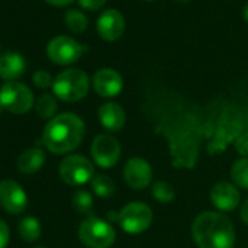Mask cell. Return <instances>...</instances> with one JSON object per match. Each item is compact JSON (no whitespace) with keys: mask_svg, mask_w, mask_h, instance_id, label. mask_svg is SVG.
Listing matches in <instances>:
<instances>
[{"mask_svg":"<svg viewBox=\"0 0 248 248\" xmlns=\"http://www.w3.org/2000/svg\"><path fill=\"white\" fill-rule=\"evenodd\" d=\"M53 92L64 102H78L89 91V78L80 69H66L60 72L53 82Z\"/></svg>","mask_w":248,"mask_h":248,"instance_id":"3","label":"cell"},{"mask_svg":"<svg viewBox=\"0 0 248 248\" xmlns=\"http://www.w3.org/2000/svg\"><path fill=\"white\" fill-rule=\"evenodd\" d=\"M231 178L232 181L241 187L248 190V158L238 159L231 170Z\"/></svg>","mask_w":248,"mask_h":248,"instance_id":"21","label":"cell"},{"mask_svg":"<svg viewBox=\"0 0 248 248\" xmlns=\"http://www.w3.org/2000/svg\"><path fill=\"white\" fill-rule=\"evenodd\" d=\"M0 206L11 215H19L28 207V196L24 187L14 180L0 181Z\"/></svg>","mask_w":248,"mask_h":248,"instance_id":"9","label":"cell"},{"mask_svg":"<svg viewBox=\"0 0 248 248\" xmlns=\"http://www.w3.org/2000/svg\"><path fill=\"white\" fill-rule=\"evenodd\" d=\"M92 190L99 197H111L115 193V184L107 175H96L92 178Z\"/></svg>","mask_w":248,"mask_h":248,"instance_id":"22","label":"cell"},{"mask_svg":"<svg viewBox=\"0 0 248 248\" xmlns=\"http://www.w3.org/2000/svg\"><path fill=\"white\" fill-rule=\"evenodd\" d=\"M72 204H73V207H75V210L78 213L89 215L92 212V207H93V200H92V196L88 191L78 190L72 196Z\"/></svg>","mask_w":248,"mask_h":248,"instance_id":"23","label":"cell"},{"mask_svg":"<svg viewBox=\"0 0 248 248\" xmlns=\"http://www.w3.org/2000/svg\"><path fill=\"white\" fill-rule=\"evenodd\" d=\"M85 136V124L76 114L63 112L51 118L43 133L44 146L56 155L76 149Z\"/></svg>","mask_w":248,"mask_h":248,"instance_id":"1","label":"cell"},{"mask_svg":"<svg viewBox=\"0 0 248 248\" xmlns=\"http://www.w3.org/2000/svg\"><path fill=\"white\" fill-rule=\"evenodd\" d=\"M79 238L89 248H109L115 241V231L108 222L89 216L79 226Z\"/></svg>","mask_w":248,"mask_h":248,"instance_id":"4","label":"cell"},{"mask_svg":"<svg viewBox=\"0 0 248 248\" xmlns=\"http://www.w3.org/2000/svg\"><path fill=\"white\" fill-rule=\"evenodd\" d=\"M0 104L12 114H25L34 105V93L25 83L6 82L0 88Z\"/></svg>","mask_w":248,"mask_h":248,"instance_id":"5","label":"cell"},{"mask_svg":"<svg viewBox=\"0 0 248 248\" xmlns=\"http://www.w3.org/2000/svg\"><path fill=\"white\" fill-rule=\"evenodd\" d=\"M93 91L104 98L117 96L123 89V78L114 69H99L92 78Z\"/></svg>","mask_w":248,"mask_h":248,"instance_id":"13","label":"cell"},{"mask_svg":"<svg viewBox=\"0 0 248 248\" xmlns=\"http://www.w3.org/2000/svg\"><path fill=\"white\" fill-rule=\"evenodd\" d=\"M0 57H2V48H0Z\"/></svg>","mask_w":248,"mask_h":248,"instance_id":"33","label":"cell"},{"mask_svg":"<svg viewBox=\"0 0 248 248\" xmlns=\"http://www.w3.org/2000/svg\"><path fill=\"white\" fill-rule=\"evenodd\" d=\"M18 233L19 236L27 242H34L41 235V225L40 220L34 216L24 217L18 225Z\"/></svg>","mask_w":248,"mask_h":248,"instance_id":"18","label":"cell"},{"mask_svg":"<svg viewBox=\"0 0 248 248\" xmlns=\"http://www.w3.org/2000/svg\"><path fill=\"white\" fill-rule=\"evenodd\" d=\"M175 2H178V3H187V2H190V0H175Z\"/></svg>","mask_w":248,"mask_h":248,"instance_id":"31","label":"cell"},{"mask_svg":"<svg viewBox=\"0 0 248 248\" xmlns=\"http://www.w3.org/2000/svg\"><path fill=\"white\" fill-rule=\"evenodd\" d=\"M35 248H44V247H35Z\"/></svg>","mask_w":248,"mask_h":248,"instance_id":"35","label":"cell"},{"mask_svg":"<svg viewBox=\"0 0 248 248\" xmlns=\"http://www.w3.org/2000/svg\"><path fill=\"white\" fill-rule=\"evenodd\" d=\"M46 162V154L40 148H31L24 151L18 158V170L24 174H35L43 168Z\"/></svg>","mask_w":248,"mask_h":248,"instance_id":"17","label":"cell"},{"mask_svg":"<svg viewBox=\"0 0 248 248\" xmlns=\"http://www.w3.org/2000/svg\"><path fill=\"white\" fill-rule=\"evenodd\" d=\"M152 194L159 203H171L175 199V190L165 181H156L152 186Z\"/></svg>","mask_w":248,"mask_h":248,"instance_id":"24","label":"cell"},{"mask_svg":"<svg viewBox=\"0 0 248 248\" xmlns=\"http://www.w3.org/2000/svg\"><path fill=\"white\" fill-rule=\"evenodd\" d=\"M123 175L127 186H130L135 190H143L152 181V168L145 159L132 158L124 167Z\"/></svg>","mask_w":248,"mask_h":248,"instance_id":"12","label":"cell"},{"mask_svg":"<svg viewBox=\"0 0 248 248\" xmlns=\"http://www.w3.org/2000/svg\"><path fill=\"white\" fill-rule=\"evenodd\" d=\"M9 238H11L9 226L3 219H0V248H6L8 247Z\"/></svg>","mask_w":248,"mask_h":248,"instance_id":"27","label":"cell"},{"mask_svg":"<svg viewBox=\"0 0 248 248\" xmlns=\"http://www.w3.org/2000/svg\"><path fill=\"white\" fill-rule=\"evenodd\" d=\"M121 148L118 142L108 135H99L93 139L91 155L96 165L101 168H112L120 159Z\"/></svg>","mask_w":248,"mask_h":248,"instance_id":"10","label":"cell"},{"mask_svg":"<svg viewBox=\"0 0 248 248\" xmlns=\"http://www.w3.org/2000/svg\"><path fill=\"white\" fill-rule=\"evenodd\" d=\"M194 242L200 248H232L235 229L232 222L217 212H203L191 226Z\"/></svg>","mask_w":248,"mask_h":248,"instance_id":"2","label":"cell"},{"mask_svg":"<svg viewBox=\"0 0 248 248\" xmlns=\"http://www.w3.org/2000/svg\"><path fill=\"white\" fill-rule=\"evenodd\" d=\"M48 5L56 6V8H66L73 3V0H44Z\"/></svg>","mask_w":248,"mask_h":248,"instance_id":"28","label":"cell"},{"mask_svg":"<svg viewBox=\"0 0 248 248\" xmlns=\"http://www.w3.org/2000/svg\"><path fill=\"white\" fill-rule=\"evenodd\" d=\"M2 112H3V107H2V104H0V115H2Z\"/></svg>","mask_w":248,"mask_h":248,"instance_id":"32","label":"cell"},{"mask_svg":"<svg viewBox=\"0 0 248 248\" xmlns=\"http://www.w3.org/2000/svg\"><path fill=\"white\" fill-rule=\"evenodd\" d=\"M27 69V62L22 54L16 51H8L0 57V79L6 82L16 80L24 75Z\"/></svg>","mask_w":248,"mask_h":248,"instance_id":"15","label":"cell"},{"mask_svg":"<svg viewBox=\"0 0 248 248\" xmlns=\"http://www.w3.org/2000/svg\"><path fill=\"white\" fill-rule=\"evenodd\" d=\"M46 51H47V57L54 64L70 66L82 57L85 47L79 44L76 40H73L72 37L57 35L48 41Z\"/></svg>","mask_w":248,"mask_h":248,"instance_id":"6","label":"cell"},{"mask_svg":"<svg viewBox=\"0 0 248 248\" xmlns=\"http://www.w3.org/2000/svg\"><path fill=\"white\" fill-rule=\"evenodd\" d=\"M32 82L37 88L40 89H47L50 86H53V76L47 72V70H37L34 75H32Z\"/></svg>","mask_w":248,"mask_h":248,"instance_id":"25","label":"cell"},{"mask_svg":"<svg viewBox=\"0 0 248 248\" xmlns=\"http://www.w3.org/2000/svg\"><path fill=\"white\" fill-rule=\"evenodd\" d=\"M37 114L40 118L43 120H51L54 112L57 111V101L53 95L50 93H44L38 98L37 101Z\"/></svg>","mask_w":248,"mask_h":248,"instance_id":"20","label":"cell"},{"mask_svg":"<svg viewBox=\"0 0 248 248\" xmlns=\"http://www.w3.org/2000/svg\"><path fill=\"white\" fill-rule=\"evenodd\" d=\"M60 178L69 186H83L93 178V165L92 162L80 155L66 156L59 168Z\"/></svg>","mask_w":248,"mask_h":248,"instance_id":"7","label":"cell"},{"mask_svg":"<svg viewBox=\"0 0 248 248\" xmlns=\"http://www.w3.org/2000/svg\"><path fill=\"white\" fill-rule=\"evenodd\" d=\"M64 22L73 34H83L89 25L86 15L78 9H69L64 15Z\"/></svg>","mask_w":248,"mask_h":248,"instance_id":"19","label":"cell"},{"mask_svg":"<svg viewBox=\"0 0 248 248\" xmlns=\"http://www.w3.org/2000/svg\"><path fill=\"white\" fill-rule=\"evenodd\" d=\"M242 18L245 22H248V3L242 8Z\"/></svg>","mask_w":248,"mask_h":248,"instance_id":"30","label":"cell"},{"mask_svg":"<svg viewBox=\"0 0 248 248\" xmlns=\"http://www.w3.org/2000/svg\"><path fill=\"white\" fill-rule=\"evenodd\" d=\"M241 219L244 220V223L248 225V199L244 202V204L241 207Z\"/></svg>","mask_w":248,"mask_h":248,"instance_id":"29","label":"cell"},{"mask_svg":"<svg viewBox=\"0 0 248 248\" xmlns=\"http://www.w3.org/2000/svg\"><path fill=\"white\" fill-rule=\"evenodd\" d=\"M152 210L145 203H129L118 213V223L127 233H140L152 223Z\"/></svg>","mask_w":248,"mask_h":248,"instance_id":"8","label":"cell"},{"mask_svg":"<svg viewBox=\"0 0 248 248\" xmlns=\"http://www.w3.org/2000/svg\"><path fill=\"white\" fill-rule=\"evenodd\" d=\"M124 30H126V21H124V16L115 9L104 11L96 21L98 35L108 43L117 41L124 34Z\"/></svg>","mask_w":248,"mask_h":248,"instance_id":"11","label":"cell"},{"mask_svg":"<svg viewBox=\"0 0 248 248\" xmlns=\"http://www.w3.org/2000/svg\"><path fill=\"white\" fill-rule=\"evenodd\" d=\"M210 200L219 210L229 212L238 206L239 191L235 188V186H232L226 181H220L213 186V188L210 191Z\"/></svg>","mask_w":248,"mask_h":248,"instance_id":"14","label":"cell"},{"mask_svg":"<svg viewBox=\"0 0 248 248\" xmlns=\"http://www.w3.org/2000/svg\"><path fill=\"white\" fill-rule=\"evenodd\" d=\"M78 3L82 9L89 11V12H95V11H99L101 8L105 6L107 0H78Z\"/></svg>","mask_w":248,"mask_h":248,"instance_id":"26","label":"cell"},{"mask_svg":"<svg viewBox=\"0 0 248 248\" xmlns=\"http://www.w3.org/2000/svg\"><path fill=\"white\" fill-rule=\"evenodd\" d=\"M98 115L102 126L111 132H120L124 126V121H126V112L121 105L115 102H107L101 105Z\"/></svg>","mask_w":248,"mask_h":248,"instance_id":"16","label":"cell"},{"mask_svg":"<svg viewBox=\"0 0 248 248\" xmlns=\"http://www.w3.org/2000/svg\"><path fill=\"white\" fill-rule=\"evenodd\" d=\"M145 2H152V0H145Z\"/></svg>","mask_w":248,"mask_h":248,"instance_id":"34","label":"cell"}]
</instances>
